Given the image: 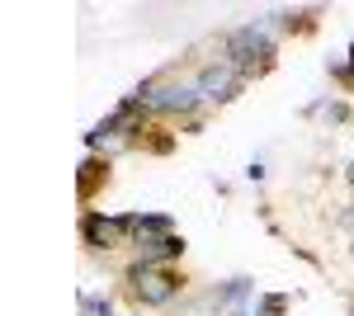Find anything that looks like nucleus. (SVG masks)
<instances>
[{"label": "nucleus", "mask_w": 354, "mask_h": 316, "mask_svg": "<svg viewBox=\"0 0 354 316\" xmlns=\"http://www.w3.org/2000/svg\"><path fill=\"white\" fill-rule=\"evenodd\" d=\"M142 109H147V118H198V109H203V95H198V80L194 76H156V80H142L133 90Z\"/></svg>", "instance_id": "nucleus-1"}, {"label": "nucleus", "mask_w": 354, "mask_h": 316, "mask_svg": "<svg viewBox=\"0 0 354 316\" xmlns=\"http://www.w3.org/2000/svg\"><path fill=\"white\" fill-rule=\"evenodd\" d=\"M222 57L241 71L245 80L265 76L274 62H279V43H274V28L270 19H255V24H241L222 38Z\"/></svg>", "instance_id": "nucleus-2"}, {"label": "nucleus", "mask_w": 354, "mask_h": 316, "mask_svg": "<svg viewBox=\"0 0 354 316\" xmlns=\"http://www.w3.org/2000/svg\"><path fill=\"white\" fill-rule=\"evenodd\" d=\"M180 288H185V279L170 264H133L128 269V297L137 307H165L180 297Z\"/></svg>", "instance_id": "nucleus-3"}, {"label": "nucleus", "mask_w": 354, "mask_h": 316, "mask_svg": "<svg viewBox=\"0 0 354 316\" xmlns=\"http://www.w3.org/2000/svg\"><path fill=\"white\" fill-rule=\"evenodd\" d=\"M194 80H198V95H203V104H232L236 95H241L250 80L227 62V57H213L208 66H198L194 71Z\"/></svg>", "instance_id": "nucleus-4"}, {"label": "nucleus", "mask_w": 354, "mask_h": 316, "mask_svg": "<svg viewBox=\"0 0 354 316\" xmlns=\"http://www.w3.org/2000/svg\"><path fill=\"white\" fill-rule=\"evenodd\" d=\"M81 241L90 250H118V245H128V222L123 217H104V212L85 208L81 212Z\"/></svg>", "instance_id": "nucleus-5"}, {"label": "nucleus", "mask_w": 354, "mask_h": 316, "mask_svg": "<svg viewBox=\"0 0 354 316\" xmlns=\"http://www.w3.org/2000/svg\"><path fill=\"white\" fill-rule=\"evenodd\" d=\"M137 260L133 264H170L185 255V236L175 232V236H151V241H133Z\"/></svg>", "instance_id": "nucleus-6"}, {"label": "nucleus", "mask_w": 354, "mask_h": 316, "mask_svg": "<svg viewBox=\"0 0 354 316\" xmlns=\"http://www.w3.org/2000/svg\"><path fill=\"white\" fill-rule=\"evenodd\" d=\"M128 236L133 241H151V236H175V222L165 212H123Z\"/></svg>", "instance_id": "nucleus-7"}, {"label": "nucleus", "mask_w": 354, "mask_h": 316, "mask_svg": "<svg viewBox=\"0 0 354 316\" xmlns=\"http://www.w3.org/2000/svg\"><path fill=\"white\" fill-rule=\"evenodd\" d=\"M100 180H109V160L85 156V160H81V175H76V194H81V203H90V198H95Z\"/></svg>", "instance_id": "nucleus-8"}, {"label": "nucleus", "mask_w": 354, "mask_h": 316, "mask_svg": "<svg viewBox=\"0 0 354 316\" xmlns=\"http://www.w3.org/2000/svg\"><path fill=\"white\" fill-rule=\"evenodd\" d=\"M81 316H113V302L100 292H81Z\"/></svg>", "instance_id": "nucleus-9"}, {"label": "nucleus", "mask_w": 354, "mask_h": 316, "mask_svg": "<svg viewBox=\"0 0 354 316\" xmlns=\"http://www.w3.org/2000/svg\"><path fill=\"white\" fill-rule=\"evenodd\" d=\"M312 113H322L330 123H350V104L345 100H330V104H312Z\"/></svg>", "instance_id": "nucleus-10"}, {"label": "nucleus", "mask_w": 354, "mask_h": 316, "mask_svg": "<svg viewBox=\"0 0 354 316\" xmlns=\"http://www.w3.org/2000/svg\"><path fill=\"white\" fill-rule=\"evenodd\" d=\"M330 76L345 80V85L354 90V43H350V62H345V66H340V62H330Z\"/></svg>", "instance_id": "nucleus-11"}, {"label": "nucleus", "mask_w": 354, "mask_h": 316, "mask_svg": "<svg viewBox=\"0 0 354 316\" xmlns=\"http://www.w3.org/2000/svg\"><path fill=\"white\" fill-rule=\"evenodd\" d=\"M350 185H354V165H350Z\"/></svg>", "instance_id": "nucleus-12"}]
</instances>
